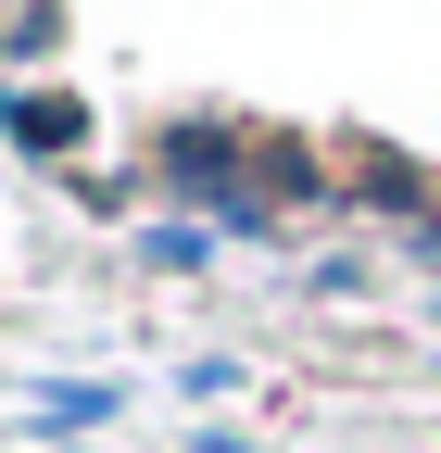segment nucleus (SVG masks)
<instances>
[{"mask_svg": "<svg viewBox=\"0 0 441 453\" xmlns=\"http://www.w3.org/2000/svg\"><path fill=\"white\" fill-rule=\"evenodd\" d=\"M13 139H26V151H64V139H76V101H38V88H26V101H13Z\"/></svg>", "mask_w": 441, "mask_h": 453, "instance_id": "f257e3e1", "label": "nucleus"}]
</instances>
